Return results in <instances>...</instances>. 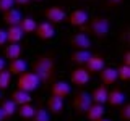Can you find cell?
Segmentation results:
<instances>
[{
  "mask_svg": "<svg viewBox=\"0 0 130 121\" xmlns=\"http://www.w3.org/2000/svg\"><path fill=\"white\" fill-rule=\"evenodd\" d=\"M31 73H34L38 76L39 82L42 86L49 87L55 81V74H57L55 55L52 52H49V53H41L34 56V60L31 63Z\"/></svg>",
  "mask_w": 130,
  "mask_h": 121,
  "instance_id": "6da1fadb",
  "label": "cell"
},
{
  "mask_svg": "<svg viewBox=\"0 0 130 121\" xmlns=\"http://www.w3.org/2000/svg\"><path fill=\"white\" fill-rule=\"evenodd\" d=\"M109 31H111V23L106 16H94V18L88 19V23L85 26L80 27V32L83 34H93L94 37H99V39H104L107 37Z\"/></svg>",
  "mask_w": 130,
  "mask_h": 121,
  "instance_id": "7a4b0ae2",
  "label": "cell"
},
{
  "mask_svg": "<svg viewBox=\"0 0 130 121\" xmlns=\"http://www.w3.org/2000/svg\"><path fill=\"white\" fill-rule=\"evenodd\" d=\"M91 95L85 90L75 92V95L72 97V108L75 111L76 116H85V113L88 111L89 105H91Z\"/></svg>",
  "mask_w": 130,
  "mask_h": 121,
  "instance_id": "3957f363",
  "label": "cell"
},
{
  "mask_svg": "<svg viewBox=\"0 0 130 121\" xmlns=\"http://www.w3.org/2000/svg\"><path fill=\"white\" fill-rule=\"evenodd\" d=\"M16 86H18V90H23V92H28V94H31L32 90H36V89L41 86V82H39L38 76H36L34 73L24 71L23 74L18 76Z\"/></svg>",
  "mask_w": 130,
  "mask_h": 121,
  "instance_id": "277c9868",
  "label": "cell"
},
{
  "mask_svg": "<svg viewBox=\"0 0 130 121\" xmlns=\"http://www.w3.org/2000/svg\"><path fill=\"white\" fill-rule=\"evenodd\" d=\"M91 81V74L85 70L83 66H76L70 71V86H75V87H85L86 84Z\"/></svg>",
  "mask_w": 130,
  "mask_h": 121,
  "instance_id": "5b68a950",
  "label": "cell"
},
{
  "mask_svg": "<svg viewBox=\"0 0 130 121\" xmlns=\"http://www.w3.org/2000/svg\"><path fill=\"white\" fill-rule=\"evenodd\" d=\"M44 18L47 19V23H51L52 26L54 24H62L67 21V11L63 10L62 7H57V5H52L44 10Z\"/></svg>",
  "mask_w": 130,
  "mask_h": 121,
  "instance_id": "8992f818",
  "label": "cell"
},
{
  "mask_svg": "<svg viewBox=\"0 0 130 121\" xmlns=\"http://www.w3.org/2000/svg\"><path fill=\"white\" fill-rule=\"evenodd\" d=\"M68 44H70V47L73 50H89L93 45L91 39L86 34H83V32H76V34L70 36L68 37Z\"/></svg>",
  "mask_w": 130,
  "mask_h": 121,
  "instance_id": "52a82bcc",
  "label": "cell"
},
{
  "mask_svg": "<svg viewBox=\"0 0 130 121\" xmlns=\"http://www.w3.org/2000/svg\"><path fill=\"white\" fill-rule=\"evenodd\" d=\"M83 68L89 73V74H91V73H101V70H104V68H106V60H104L103 55L93 53L88 58V62L85 63Z\"/></svg>",
  "mask_w": 130,
  "mask_h": 121,
  "instance_id": "ba28073f",
  "label": "cell"
},
{
  "mask_svg": "<svg viewBox=\"0 0 130 121\" xmlns=\"http://www.w3.org/2000/svg\"><path fill=\"white\" fill-rule=\"evenodd\" d=\"M72 92V86L67 82V81H54L51 84V95L54 97H59V99H65L68 97Z\"/></svg>",
  "mask_w": 130,
  "mask_h": 121,
  "instance_id": "9c48e42d",
  "label": "cell"
},
{
  "mask_svg": "<svg viewBox=\"0 0 130 121\" xmlns=\"http://www.w3.org/2000/svg\"><path fill=\"white\" fill-rule=\"evenodd\" d=\"M88 19H89V15H88L86 10H73L72 13L67 15V21L75 27L85 26V24L88 23Z\"/></svg>",
  "mask_w": 130,
  "mask_h": 121,
  "instance_id": "30bf717a",
  "label": "cell"
},
{
  "mask_svg": "<svg viewBox=\"0 0 130 121\" xmlns=\"http://www.w3.org/2000/svg\"><path fill=\"white\" fill-rule=\"evenodd\" d=\"M34 32H36V37L39 40H49V39H52L55 36V27L52 26L51 23L42 21V23H39L38 26H36Z\"/></svg>",
  "mask_w": 130,
  "mask_h": 121,
  "instance_id": "8fae6325",
  "label": "cell"
},
{
  "mask_svg": "<svg viewBox=\"0 0 130 121\" xmlns=\"http://www.w3.org/2000/svg\"><path fill=\"white\" fill-rule=\"evenodd\" d=\"M99 79H101V84L106 86V87L107 86H116V82H117V71H116V68L106 66L104 70H101Z\"/></svg>",
  "mask_w": 130,
  "mask_h": 121,
  "instance_id": "7c38bea8",
  "label": "cell"
},
{
  "mask_svg": "<svg viewBox=\"0 0 130 121\" xmlns=\"http://www.w3.org/2000/svg\"><path fill=\"white\" fill-rule=\"evenodd\" d=\"M104 113H106V108L104 105H98V103H91L88 108V111L85 113V118L89 119V121H99L104 118Z\"/></svg>",
  "mask_w": 130,
  "mask_h": 121,
  "instance_id": "4fadbf2b",
  "label": "cell"
},
{
  "mask_svg": "<svg viewBox=\"0 0 130 121\" xmlns=\"http://www.w3.org/2000/svg\"><path fill=\"white\" fill-rule=\"evenodd\" d=\"M21 53H23V47L20 44H7V47L3 48V58L10 60V62L21 58Z\"/></svg>",
  "mask_w": 130,
  "mask_h": 121,
  "instance_id": "5bb4252c",
  "label": "cell"
},
{
  "mask_svg": "<svg viewBox=\"0 0 130 121\" xmlns=\"http://www.w3.org/2000/svg\"><path fill=\"white\" fill-rule=\"evenodd\" d=\"M47 108L46 110L49 111V115H60V113H63V107H65V103H63V100L62 99H59V97H54V95H51L47 99Z\"/></svg>",
  "mask_w": 130,
  "mask_h": 121,
  "instance_id": "9a60e30c",
  "label": "cell"
},
{
  "mask_svg": "<svg viewBox=\"0 0 130 121\" xmlns=\"http://www.w3.org/2000/svg\"><path fill=\"white\" fill-rule=\"evenodd\" d=\"M125 94L120 90V89H112V90H109V94H107V102L106 103H109L111 107H122V105L125 103Z\"/></svg>",
  "mask_w": 130,
  "mask_h": 121,
  "instance_id": "2e32d148",
  "label": "cell"
},
{
  "mask_svg": "<svg viewBox=\"0 0 130 121\" xmlns=\"http://www.w3.org/2000/svg\"><path fill=\"white\" fill-rule=\"evenodd\" d=\"M2 18H3V23H5L7 26L10 27V26H18L23 16H21V11H20V10L11 8V10H8L7 13L2 15Z\"/></svg>",
  "mask_w": 130,
  "mask_h": 121,
  "instance_id": "e0dca14e",
  "label": "cell"
},
{
  "mask_svg": "<svg viewBox=\"0 0 130 121\" xmlns=\"http://www.w3.org/2000/svg\"><path fill=\"white\" fill-rule=\"evenodd\" d=\"M107 94H109V89L106 86H98L93 90V94H89L91 95V102L98 103V105H104L107 102Z\"/></svg>",
  "mask_w": 130,
  "mask_h": 121,
  "instance_id": "ac0fdd59",
  "label": "cell"
},
{
  "mask_svg": "<svg viewBox=\"0 0 130 121\" xmlns=\"http://www.w3.org/2000/svg\"><path fill=\"white\" fill-rule=\"evenodd\" d=\"M93 53L89 50H73L70 53V62L76 66H85V63L88 62V58Z\"/></svg>",
  "mask_w": 130,
  "mask_h": 121,
  "instance_id": "d6986e66",
  "label": "cell"
},
{
  "mask_svg": "<svg viewBox=\"0 0 130 121\" xmlns=\"http://www.w3.org/2000/svg\"><path fill=\"white\" fill-rule=\"evenodd\" d=\"M10 100L13 102L16 107H20V105H26V103H31L32 102V97L31 94H28V92H23V90H13L10 95Z\"/></svg>",
  "mask_w": 130,
  "mask_h": 121,
  "instance_id": "ffe728a7",
  "label": "cell"
},
{
  "mask_svg": "<svg viewBox=\"0 0 130 121\" xmlns=\"http://www.w3.org/2000/svg\"><path fill=\"white\" fill-rule=\"evenodd\" d=\"M5 32H7V44H20V40L24 36L20 26H10L5 29Z\"/></svg>",
  "mask_w": 130,
  "mask_h": 121,
  "instance_id": "44dd1931",
  "label": "cell"
},
{
  "mask_svg": "<svg viewBox=\"0 0 130 121\" xmlns=\"http://www.w3.org/2000/svg\"><path fill=\"white\" fill-rule=\"evenodd\" d=\"M7 70H8V73H10L11 76H20V74H23V73L28 70V63L24 62V60L18 58V60L10 62V66H8Z\"/></svg>",
  "mask_w": 130,
  "mask_h": 121,
  "instance_id": "7402d4cb",
  "label": "cell"
},
{
  "mask_svg": "<svg viewBox=\"0 0 130 121\" xmlns=\"http://www.w3.org/2000/svg\"><path fill=\"white\" fill-rule=\"evenodd\" d=\"M20 29L23 31V34H32V32L36 31V26H38V23H36V19H32L31 16H24L21 18V21H20Z\"/></svg>",
  "mask_w": 130,
  "mask_h": 121,
  "instance_id": "603a6c76",
  "label": "cell"
},
{
  "mask_svg": "<svg viewBox=\"0 0 130 121\" xmlns=\"http://www.w3.org/2000/svg\"><path fill=\"white\" fill-rule=\"evenodd\" d=\"M16 115H18L21 119H31L32 115H34V107H32L31 103L20 105V107L16 108Z\"/></svg>",
  "mask_w": 130,
  "mask_h": 121,
  "instance_id": "cb8c5ba5",
  "label": "cell"
},
{
  "mask_svg": "<svg viewBox=\"0 0 130 121\" xmlns=\"http://www.w3.org/2000/svg\"><path fill=\"white\" fill-rule=\"evenodd\" d=\"M0 108H2V111H3V115H5V118H11V116H15L16 115V105L11 102L10 99H7V100H3L2 105H0Z\"/></svg>",
  "mask_w": 130,
  "mask_h": 121,
  "instance_id": "d4e9b609",
  "label": "cell"
},
{
  "mask_svg": "<svg viewBox=\"0 0 130 121\" xmlns=\"http://www.w3.org/2000/svg\"><path fill=\"white\" fill-rule=\"evenodd\" d=\"M31 121H51V115L44 107H34V115H32Z\"/></svg>",
  "mask_w": 130,
  "mask_h": 121,
  "instance_id": "484cf974",
  "label": "cell"
},
{
  "mask_svg": "<svg viewBox=\"0 0 130 121\" xmlns=\"http://www.w3.org/2000/svg\"><path fill=\"white\" fill-rule=\"evenodd\" d=\"M116 71H117V79L124 81V82H128L130 81V66L120 65L119 68H116Z\"/></svg>",
  "mask_w": 130,
  "mask_h": 121,
  "instance_id": "4316f807",
  "label": "cell"
},
{
  "mask_svg": "<svg viewBox=\"0 0 130 121\" xmlns=\"http://www.w3.org/2000/svg\"><path fill=\"white\" fill-rule=\"evenodd\" d=\"M10 82H11V74L8 73V70H3L2 73H0V92L8 89Z\"/></svg>",
  "mask_w": 130,
  "mask_h": 121,
  "instance_id": "83f0119b",
  "label": "cell"
},
{
  "mask_svg": "<svg viewBox=\"0 0 130 121\" xmlns=\"http://www.w3.org/2000/svg\"><path fill=\"white\" fill-rule=\"evenodd\" d=\"M119 116L122 121H130V103H124L120 107V111H119Z\"/></svg>",
  "mask_w": 130,
  "mask_h": 121,
  "instance_id": "f1b7e54d",
  "label": "cell"
},
{
  "mask_svg": "<svg viewBox=\"0 0 130 121\" xmlns=\"http://www.w3.org/2000/svg\"><path fill=\"white\" fill-rule=\"evenodd\" d=\"M11 8H15V3L13 0H0V13H7L8 10H11Z\"/></svg>",
  "mask_w": 130,
  "mask_h": 121,
  "instance_id": "f546056e",
  "label": "cell"
},
{
  "mask_svg": "<svg viewBox=\"0 0 130 121\" xmlns=\"http://www.w3.org/2000/svg\"><path fill=\"white\" fill-rule=\"evenodd\" d=\"M122 65H125V66H130V52L125 50L124 55H122Z\"/></svg>",
  "mask_w": 130,
  "mask_h": 121,
  "instance_id": "4dcf8cb0",
  "label": "cell"
},
{
  "mask_svg": "<svg viewBox=\"0 0 130 121\" xmlns=\"http://www.w3.org/2000/svg\"><path fill=\"white\" fill-rule=\"evenodd\" d=\"M5 44H7V32H5V29L0 27V47H3Z\"/></svg>",
  "mask_w": 130,
  "mask_h": 121,
  "instance_id": "1f68e13d",
  "label": "cell"
},
{
  "mask_svg": "<svg viewBox=\"0 0 130 121\" xmlns=\"http://www.w3.org/2000/svg\"><path fill=\"white\" fill-rule=\"evenodd\" d=\"M106 3H107V7H119L124 3V0H106Z\"/></svg>",
  "mask_w": 130,
  "mask_h": 121,
  "instance_id": "d6a6232c",
  "label": "cell"
},
{
  "mask_svg": "<svg viewBox=\"0 0 130 121\" xmlns=\"http://www.w3.org/2000/svg\"><path fill=\"white\" fill-rule=\"evenodd\" d=\"M13 3L15 5H20V7H26L31 3V0H13Z\"/></svg>",
  "mask_w": 130,
  "mask_h": 121,
  "instance_id": "836d02e7",
  "label": "cell"
},
{
  "mask_svg": "<svg viewBox=\"0 0 130 121\" xmlns=\"http://www.w3.org/2000/svg\"><path fill=\"white\" fill-rule=\"evenodd\" d=\"M3 70H7V62L3 56H0V73H2Z\"/></svg>",
  "mask_w": 130,
  "mask_h": 121,
  "instance_id": "e575fe53",
  "label": "cell"
},
{
  "mask_svg": "<svg viewBox=\"0 0 130 121\" xmlns=\"http://www.w3.org/2000/svg\"><path fill=\"white\" fill-rule=\"evenodd\" d=\"M5 115H3V111H2V108H0V121H5Z\"/></svg>",
  "mask_w": 130,
  "mask_h": 121,
  "instance_id": "d590c367",
  "label": "cell"
},
{
  "mask_svg": "<svg viewBox=\"0 0 130 121\" xmlns=\"http://www.w3.org/2000/svg\"><path fill=\"white\" fill-rule=\"evenodd\" d=\"M81 2H94V0H81Z\"/></svg>",
  "mask_w": 130,
  "mask_h": 121,
  "instance_id": "8d00e7d4",
  "label": "cell"
},
{
  "mask_svg": "<svg viewBox=\"0 0 130 121\" xmlns=\"http://www.w3.org/2000/svg\"><path fill=\"white\" fill-rule=\"evenodd\" d=\"M31 2H42V0H31Z\"/></svg>",
  "mask_w": 130,
  "mask_h": 121,
  "instance_id": "74e56055",
  "label": "cell"
},
{
  "mask_svg": "<svg viewBox=\"0 0 130 121\" xmlns=\"http://www.w3.org/2000/svg\"><path fill=\"white\" fill-rule=\"evenodd\" d=\"M99 121H109V119H104V118H103V119H99Z\"/></svg>",
  "mask_w": 130,
  "mask_h": 121,
  "instance_id": "f35d334b",
  "label": "cell"
},
{
  "mask_svg": "<svg viewBox=\"0 0 130 121\" xmlns=\"http://www.w3.org/2000/svg\"><path fill=\"white\" fill-rule=\"evenodd\" d=\"M0 100H2V92H0Z\"/></svg>",
  "mask_w": 130,
  "mask_h": 121,
  "instance_id": "ab89813d",
  "label": "cell"
}]
</instances>
